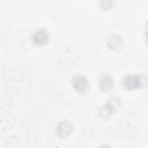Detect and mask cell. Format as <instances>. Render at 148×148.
<instances>
[{
	"label": "cell",
	"instance_id": "obj_5",
	"mask_svg": "<svg viewBox=\"0 0 148 148\" xmlns=\"http://www.w3.org/2000/svg\"><path fill=\"white\" fill-rule=\"evenodd\" d=\"M98 84L101 91L108 93L113 89L114 82L113 77L110 75L102 73L99 77Z\"/></svg>",
	"mask_w": 148,
	"mask_h": 148
},
{
	"label": "cell",
	"instance_id": "obj_6",
	"mask_svg": "<svg viewBox=\"0 0 148 148\" xmlns=\"http://www.w3.org/2000/svg\"><path fill=\"white\" fill-rule=\"evenodd\" d=\"M73 131L72 124L68 120H62L58 123L56 128V134L58 137L64 138L70 135Z\"/></svg>",
	"mask_w": 148,
	"mask_h": 148
},
{
	"label": "cell",
	"instance_id": "obj_3",
	"mask_svg": "<svg viewBox=\"0 0 148 148\" xmlns=\"http://www.w3.org/2000/svg\"><path fill=\"white\" fill-rule=\"evenodd\" d=\"M73 88L79 94L86 93L90 88V83L87 77L83 74H76L71 79Z\"/></svg>",
	"mask_w": 148,
	"mask_h": 148
},
{
	"label": "cell",
	"instance_id": "obj_4",
	"mask_svg": "<svg viewBox=\"0 0 148 148\" xmlns=\"http://www.w3.org/2000/svg\"><path fill=\"white\" fill-rule=\"evenodd\" d=\"M50 35L45 28H38L32 35V40L36 46H44L49 42Z\"/></svg>",
	"mask_w": 148,
	"mask_h": 148
},
{
	"label": "cell",
	"instance_id": "obj_7",
	"mask_svg": "<svg viewBox=\"0 0 148 148\" xmlns=\"http://www.w3.org/2000/svg\"><path fill=\"white\" fill-rule=\"evenodd\" d=\"M106 44L110 49L117 51L123 47V40L121 36L117 34L112 33L109 35Z\"/></svg>",
	"mask_w": 148,
	"mask_h": 148
},
{
	"label": "cell",
	"instance_id": "obj_1",
	"mask_svg": "<svg viewBox=\"0 0 148 148\" xmlns=\"http://www.w3.org/2000/svg\"><path fill=\"white\" fill-rule=\"evenodd\" d=\"M147 84V76L146 73L129 74L122 80V87L127 91H132L146 87Z\"/></svg>",
	"mask_w": 148,
	"mask_h": 148
},
{
	"label": "cell",
	"instance_id": "obj_2",
	"mask_svg": "<svg viewBox=\"0 0 148 148\" xmlns=\"http://www.w3.org/2000/svg\"><path fill=\"white\" fill-rule=\"evenodd\" d=\"M121 99L117 97H112L108 99L99 110V116L103 120H108L115 114L121 106Z\"/></svg>",
	"mask_w": 148,
	"mask_h": 148
}]
</instances>
